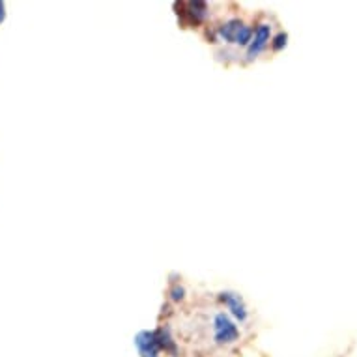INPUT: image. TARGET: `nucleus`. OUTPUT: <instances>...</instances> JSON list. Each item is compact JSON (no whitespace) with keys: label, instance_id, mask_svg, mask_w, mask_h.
Here are the masks:
<instances>
[{"label":"nucleus","instance_id":"6","mask_svg":"<svg viewBox=\"0 0 357 357\" xmlns=\"http://www.w3.org/2000/svg\"><path fill=\"white\" fill-rule=\"evenodd\" d=\"M284 45H287V34H279L275 38L273 49H275V51H279V49H282V47H284Z\"/></svg>","mask_w":357,"mask_h":357},{"label":"nucleus","instance_id":"4","mask_svg":"<svg viewBox=\"0 0 357 357\" xmlns=\"http://www.w3.org/2000/svg\"><path fill=\"white\" fill-rule=\"evenodd\" d=\"M221 299L225 301V303L229 305V309L232 310V314H234L238 320H245L247 318V309L245 305H243V301H241L240 296H236V294H222Z\"/></svg>","mask_w":357,"mask_h":357},{"label":"nucleus","instance_id":"1","mask_svg":"<svg viewBox=\"0 0 357 357\" xmlns=\"http://www.w3.org/2000/svg\"><path fill=\"white\" fill-rule=\"evenodd\" d=\"M240 331L234 324L230 322V318L227 314H217L215 317V340L219 344H232L234 340H238Z\"/></svg>","mask_w":357,"mask_h":357},{"label":"nucleus","instance_id":"2","mask_svg":"<svg viewBox=\"0 0 357 357\" xmlns=\"http://www.w3.org/2000/svg\"><path fill=\"white\" fill-rule=\"evenodd\" d=\"M135 344L142 357H158L159 348H161L158 333H150V331H142V333L137 335Z\"/></svg>","mask_w":357,"mask_h":357},{"label":"nucleus","instance_id":"5","mask_svg":"<svg viewBox=\"0 0 357 357\" xmlns=\"http://www.w3.org/2000/svg\"><path fill=\"white\" fill-rule=\"evenodd\" d=\"M241 21L240 19H232V21H229V23H225L219 29V34H221V38L225 41H229V43H234L236 36H238V32H240L241 29Z\"/></svg>","mask_w":357,"mask_h":357},{"label":"nucleus","instance_id":"3","mask_svg":"<svg viewBox=\"0 0 357 357\" xmlns=\"http://www.w3.org/2000/svg\"><path fill=\"white\" fill-rule=\"evenodd\" d=\"M271 34L270 24H260L255 32V40H251V45H249V59H255L257 54H260L264 51V47L268 45Z\"/></svg>","mask_w":357,"mask_h":357},{"label":"nucleus","instance_id":"7","mask_svg":"<svg viewBox=\"0 0 357 357\" xmlns=\"http://www.w3.org/2000/svg\"><path fill=\"white\" fill-rule=\"evenodd\" d=\"M4 21V4L0 2V23Z\"/></svg>","mask_w":357,"mask_h":357}]
</instances>
